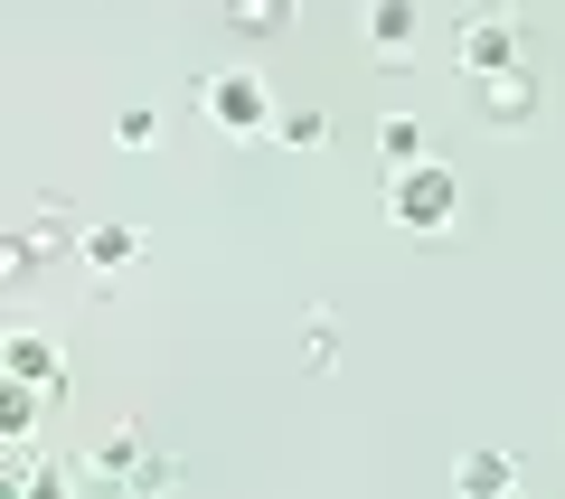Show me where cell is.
Returning a JSON list of instances; mask_svg holds the SVG:
<instances>
[{
  "label": "cell",
  "instance_id": "cell-1",
  "mask_svg": "<svg viewBox=\"0 0 565 499\" xmlns=\"http://www.w3.org/2000/svg\"><path fill=\"white\" fill-rule=\"evenodd\" d=\"M386 217H396L405 236L444 245L452 226H462V180H452L434 151H424V160H396V180H386Z\"/></svg>",
  "mask_w": 565,
  "mask_h": 499
},
{
  "label": "cell",
  "instance_id": "cell-2",
  "mask_svg": "<svg viewBox=\"0 0 565 499\" xmlns=\"http://www.w3.org/2000/svg\"><path fill=\"white\" fill-rule=\"evenodd\" d=\"M85 480H104V490H180V471H170L151 443L132 434V424H114V434L95 443V461H85Z\"/></svg>",
  "mask_w": 565,
  "mask_h": 499
},
{
  "label": "cell",
  "instance_id": "cell-3",
  "mask_svg": "<svg viewBox=\"0 0 565 499\" xmlns=\"http://www.w3.org/2000/svg\"><path fill=\"white\" fill-rule=\"evenodd\" d=\"M452 57H462V76H500V66H527V39H519L509 10H471L452 29Z\"/></svg>",
  "mask_w": 565,
  "mask_h": 499
},
{
  "label": "cell",
  "instance_id": "cell-4",
  "mask_svg": "<svg viewBox=\"0 0 565 499\" xmlns=\"http://www.w3.org/2000/svg\"><path fill=\"white\" fill-rule=\"evenodd\" d=\"M546 104V85L527 76V66H500V76H471V123H490V132H527Z\"/></svg>",
  "mask_w": 565,
  "mask_h": 499
},
{
  "label": "cell",
  "instance_id": "cell-5",
  "mask_svg": "<svg viewBox=\"0 0 565 499\" xmlns=\"http://www.w3.org/2000/svg\"><path fill=\"white\" fill-rule=\"evenodd\" d=\"M207 123L217 132H274V85L264 76H207Z\"/></svg>",
  "mask_w": 565,
  "mask_h": 499
},
{
  "label": "cell",
  "instance_id": "cell-6",
  "mask_svg": "<svg viewBox=\"0 0 565 499\" xmlns=\"http://www.w3.org/2000/svg\"><path fill=\"white\" fill-rule=\"evenodd\" d=\"M66 245H85V236H76V208H66V199H39V208L20 217V236H10V274H29V264L66 255Z\"/></svg>",
  "mask_w": 565,
  "mask_h": 499
},
{
  "label": "cell",
  "instance_id": "cell-7",
  "mask_svg": "<svg viewBox=\"0 0 565 499\" xmlns=\"http://www.w3.org/2000/svg\"><path fill=\"white\" fill-rule=\"evenodd\" d=\"M415 39H424L415 0H367V47H377V57H415Z\"/></svg>",
  "mask_w": 565,
  "mask_h": 499
},
{
  "label": "cell",
  "instance_id": "cell-8",
  "mask_svg": "<svg viewBox=\"0 0 565 499\" xmlns=\"http://www.w3.org/2000/svg\"><path fill=\"white\" fill-rule=\"evenodd\" d=\"M10 378H20V396H66V359L47 340H29V330L10 340Z\"/></svg>",
  "mask_w": 565,
  "mask_h": 499
},
{
  "label": "cell",
  "instance_id": "cell-9",
  "mask_svg": "<svg viewBox=\"0 0 565 499\" xmlns=\"http://www.w3.org/2000/svg\"><path fill=\"white\" fill-rule=\"evenodd\" d=\"M95 274H122V264H141V226L132 217H104V226H85V245H76Z\"/></svg>",
  "mask_w": 565,
  "mask_h": 499
},
{
  "label": "cell",
  "instance_id": "cell-10",
  "mask_svg": "<svg viewBox=\"0 0 565 499\" xmlns=\"http://www.w3.org/2000/svg\"><path fill=\"white\" fill-rule=\"evenodd\" d=\"M452 490L462 499H500V490H519V461L509 453H462L452 461Z\"/></svg>",
  "mask_w": 565,
  "mask_h": 499
},
{
  "label": "cell",
  "instance_id": "cell-11",
  "mask_svg": "<svg viewBox=\"0 0 565 499\" xmlns=\"http://www.w3.org/2000/svg\"><path fill=\"white\" fill-rule=\"evenodd\" d=\"M292 10H302V0H226V29H236V39H282Z\"/></svg>",
  "mask_w": 565,
  "mask_h": 499
},
{
  "label": "cell",
  "instance_id": "cell-12",
  "mask_svg": "<svg viewBox=\"0 0 565 499\" xmlns=\"http://www.w3.org/2000/svg\"><path fill=\"white\" fill-rule=\"evenodd\" d=\"M377 151H386V160H424V132H415V114H386V123H377Z\"/></svg>",
  "mask_w": 565,
  "mask_h": 499
},
{
  "label": "cell",
  "instance_id": "cell-13",
  "mask_svg": "<svg viewBox=\"0 0 565 499\" xmlns=\"http://www.w3.org/2000/svg\"><path fill=\"white\" fill-rule=\"evenodd\" d=\"M274 132L292 141V151H321V141H330V114H274Z\"/></svg>",
  "mask_w": 565,
  "mask_h": 499
},
{
  "label": "cell",
  "instance_id": "cell-14",
  "mask_svg": "<svg viewBox=\"0 0 565 499\" xmlns=\"http://www.w3.org/2000/svg\"><path fill=\"white\" fill-rule=\"evenodd\" d=\"M114 132H122V151H151V141H161V114H151V104H122Z\"/></svg>",
  "mask_w": 565,
  "mask_h": 499
}]
</instances>
